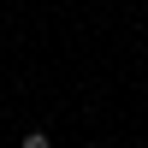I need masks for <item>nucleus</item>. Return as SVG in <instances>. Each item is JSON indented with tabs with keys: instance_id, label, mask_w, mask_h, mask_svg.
<instances>
[{
	"instance_id": "f257e3e1",
	"label": "nucleus",
	"mask_w": 148,
	"mask_h": 148,
	"mask_svg": "<svg viewBox=\"0 0 148 148\" xmlns=\"http://www.w3.org/2000/svg\"><path fill=\"white\" fill-rule=\"evenodd\" d=\"M24 148H53V142H47L42 130H30V136H24Z\"/></svg>"
}]
</instances>
